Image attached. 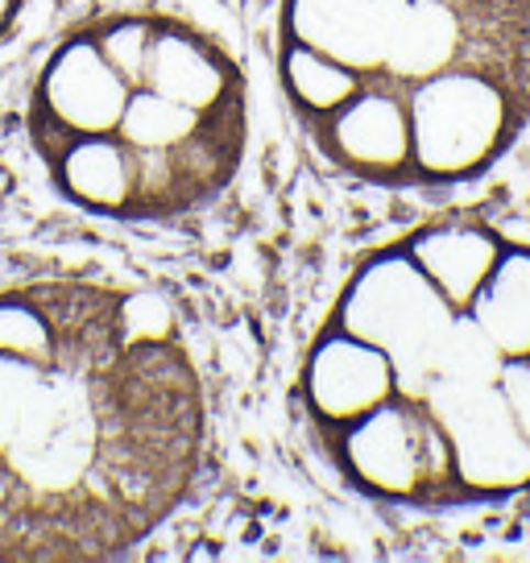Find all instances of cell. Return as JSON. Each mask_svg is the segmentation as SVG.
<instances>
[{
    "label": "cell",
    "mask_w": 530,
    "mask_h": 563,
    "mask_svg": "<svg viewBox=\"0 0 530 563\" xmlns=\"http://www.w3.org/2000/svg\"><path fill=\"white\" fill-rule=\"evenodd\" d=\"M208 406L158 302L91 278L0 290V560H121L191 497Z\"/></svg>",
    "instance_id": "obj_1"
},
{
    "label": "cell",
    "mask_w": 530,
    "mask_h": 563,
    "mask_svg": "<svg viewBox=\"0 0 530 563\" xmlns=\"http://www.w3.org/2000/svg\"><path fill=\"white\" fill-rule=\"evenodd\" d=\"M278 84L344 175L460 183L530 108V0H283Z\"/></svg>",
    "instance_id": "obj_2"
},
{
    "label": "cell",
    "mask_w": 530,
    "mask_h": 563,
    "mask_svg": "<svg viewBox=\"0 0 530 563\" xmlns=\"http://www.w3.org/2000/svg\"><path fill=\"white\" fill-rule=\"evenodd\" d=\"M25 129L51 187L79 211L175 220L212 203L245 162V75L191 21L104 13L46 54Z\"/></svg>",
    "instance_id": "obj_3"
},
{
    "label": "cell",
    "mask_w": 530,
    "mask_h": 563,
    "mask_svg": "<svg viewBox=\"0 0 530 563\" xmlns=\"http://www.w3.org/2000/svg\"><path fill=\"white\" fill-rule=\"evenodd\" d=\"M473 316L506 356H530V245H506L473 295Z\"/></svg>",
    "instance_id": "obj_4"
},
{
    "label": "cell",
    "mask_w": 530,
    "mask_h": 563,
    "mask_svg": "<svg viewBox=\"0 0 530 563\" xmlns=\"http://www.w3.org/2000/svg\"><path fill=\"white\" fill-rule=\"evenodd\" d=\"M506 402H510V415L518 422V431L527 435L530 443V356H518L506 369Z\"/></svg>",
    "instance_id": "obj_5"
},
{
    "label": "cell",
    "mask_w": 530,
    "mask_h": 563,
    "mask_svg": "<svg viewBox=\"0 0 530 563\" xmlns=\"http://www.w3.org/2000/svg\"><path fill=\"white\" fill-rule=\"evenodd\" d=\"M21 9H25V0H0V42L13 34V25L21 21Z\"/></svg>",
    "instance_id": "obj_6"
}]
</instances>
